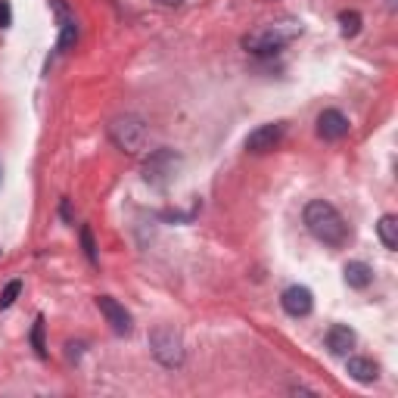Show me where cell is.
Masks as SVG:
<instances>
[{
	"mask_svg": "<svg viewBox=\"0 0 398 398\" xmlns=\"http://www.w3.org/2000/svg\"><path fill=\"white\" fill-rule=\"evenodd\" d=\"M60 215H62V221H72V209H69V203L60 206Z\"/></svg>",
	"mask_w": 398,
	"mask_h": 398,
	"instance_id": "cell-20",
	"label": "cell"
},
{
	"mask_svg": "<svg viewBox=\"0 0 398 398\" xmlns=\"http://www.w3.org/2000/svg\"><path fill=\"white\" fill-rule=\"evenodd\" d=\"M13 22V13H10V3L7 0H0V28H10Z\"/></svg>",
	"mask_w": 398,
	"mask_h": 398,
	"instance_id": "cell-19",
	"label": "cell"
},
{
	"mask_svg": "<svg viewBox=\"0 0 398 398\" xmlns=\"http://www.w3.org/2000/svg\"><path fill=\"white\" fill-rule=\"evenodd\" d=\"M156 3H162V7H181V3H187V0H156Z\"/></svg>",
	"mask_w": 398,
	"mask_h": 398,
	"instance_id": "cell-21",
	"label": "cell"
},
{
	"mask_svg": "<svg viewBox=\"0 0 398 398\" xmlns=\"http://www.w3.org/2000/svg\"><path fill=\"white\" fill-rule=\"evenodd\" d=\"M345 371H349V377L351 380H358V383H373V380L380 377V367L373 364L371 358H349V364H345Z\"/></svg>",
	"mask_w": 398,
	"mask_h": 398,
	"instance_id": "cell-13",
	"label": "cell"
},
{
	"mask_svg": "<svg viewBox=\"0 0 398 398\" xmlns=\"http://www.w3.org/2000/svg\"><path fill=\"white\" fill-rule=\"evenodd\" d=\"M50 7H53L56 25H60V44H56V47L60 50L75 47V41H78V25H75V16L69 13L66 0H50Z\"/></svg>",
	"mask_w": 398,
	"mask_h": 398,
	"instance_id": "cell-9",
	"label": "cell"
},
{
	"mask_svg": "<svg viewBox=\"0 0 398 398\" xmlns=\"http://www.w3.org/2000/svg\"><path fill=\"white\" fill-rule=\"evenodd\" d=\"M97 308H100V314L106 317V324L112 327V333H119V336H128L131 327H134V321H131V311L125 308L119 299H112V296H97Z\"/></svg>",
	"mask_w": 398,
	"mask_h": 398,
	"instance_id": "cell-6",
	"label": "cell"
},
{
	"mask_svg": "<svg viewBox=\"0 0 398 398\" xmlns=\"http://www.w3.org/2000/svg\"><path fill=\"white\" fill-rule=\"evenodd\" d=\"M82 246H84V256H88L90 264H97V243H94V230L88 224H82Z\"/></svg>",
	"mask_w": 398,
	"mask_h": 398,
	"instance_id": "cell-18",
	"label": "cell"
},
{
	"mask_svg": "<svg viewBox=\"0 0 398 398\" xmlns=\"http://www.w3.org/2000/svg\"><path fill=\"white\" fill-rule=\"evenodd\" d=\"M22 293V280H10L7 286H3V293H0V308H10V305L19 299Z\"/></svg>",
	"mask_w": 398,
	"mask_h": 398,
	"instance_id": "cell-17",
	"label": "cell"
},
{
	"mask_svg": "<svg viewBox=\"0 0 398 398\" xmlns=\"http://www.w3.org/2000/svg\"><path fill=\"white\" fill-rule=\"evenodd\" d=\"M361 13L358 10H343L339 13V25H343V38H355L358 32H361Z\"/></svg>",
	"mask_w": 398,
	"mask_h": 398,
	"instance_id": "cell-15",
	"label": "cell"
},
{
	"mask_svg": "<svg viewBox=\"0 0 398 398\" xmlns=\"http://www.w3.org/2000/svg\"><path fill=\"white\" fill-rule=\"evenodd\" d=\"M327 349H330V355H349L355 349V330L345 324H333L327 330Z\"/></svg>",
	"mask_w": 398,
	"mask_h": 398,
	"instance_id": "cell-11",
	"label": "cell"
},
{
	"mask_svg": "<svg viewBox=\"0 0 398 398\" xmlns=\"http://www.w3.org/2000/svg\"><path fill=\"white\" fill-rule=\"evenodd\" d=\"M280 137H284V125H280V122L258 125V128L246 137V149H249V153H256V156L271 153V149L280 143Z\"/></svg>",
	"mask_w": 398,
	"mask_h": 398,
	"instance_id": "cell-8",
	"label": "cell"
},
{
	"mask_svg": "<svg viewBox=\"0 0 398 398\" xmlns=\"http://www.w3.org/2000/svg\"><path fill=\"white\" fill-rule=\"evenodd\" d=\"M305 227L314 240H321L324 246H333V249L345 246V240H349V224L339 215L336 206L327 203V199H311L305 206Z\"/></svg>",
	"mask_w": 398,
	"mask_h": 398,
	"instance_id": "cell-1",
	"label": "cell"
},
{
	"mask_svg": "<svg viewBox=\"0 0 398 398\" xmlns=\"http://www.w3.org/2000/svg\"><path fill=\"white\" fill-rule=\"evenodd\" d=\"M109 137L119 149H125L128 156H137L147 149L149 143V128L140 115H119L112 125H109Z\"/></svg>",
	"mask_w": 398,
	"mask_h": 398,
	"instance_id": "cell-3",
	"label": "cell"
},
{
	"mask_svg": "<svg viewBox=\"0 0 398 398\" xmlns=\"http://www.w3.org/2000/svg\"><path fill=\"white\" fill-rule=\"evenodd\" d=\"M377 234L383 240L386 249H398V218L395 215H383L377 224Z\"/></svg>",
	"mask_w": 398,
	"mask_h": 398,
	"instance_id": "cell-14",
	"label": "cell"
},
{
	"mask_svg": "<svg viewBox=\"0 0 398 398\" xmlns=\"http://www.w3.org/2000/svg\"><path fill=\"white\" fill-rule=\"evenodd\" d=\"M280 305H284V311L290 317H308L311 308H314V296H311L308 286L293 284V286H286V290H284V296H280Z\"/></svg>",
	"mask_w": 398,
	"mask_h": 398,
	"instance_id": "cell-7",
	"label": "cell"
},
{
	"mask_svg": "<svg viewBox=\"0 0 398 398\" xmlns=\"http://www.w3.org/2000/svg\"><path fill=\"white\" fill-rule=\"evenodd\" d=\"M149 351L162 367H181L184 364V339L175 327L159 324L149 330Z\"/></svg>",
	"mask_w": 398,
	"mask_h": 398,
	"instance_id": "cell-4",
	"label": "cell"
},
{
	"mask_svg": "<svg viewBox=\"0 0 398 398\" xmlns=\"http://www.w3.org/2000/svg\"><path fill=\"white\" fill-rule=\"evenodd\" d=\"M343 274H345V284H349L351 290H367V286L373 284V268L367 262H349Z\"/></svg>",
	"mask_w": 398,
	"mask_h": 398,
	"instance_id": "cell-12",
	"label": "cell"
},
{
	"mask_svg": "<svg viewBox=\"0 0 398 398\" xmlns=\"http://www.w3.org/2000/svg\"><path fill=\"white\" fill-rule=\"evenodd\" d=\"M44 317L38 314L34 317V327H32V345H34V351H38V358H47V339H44Z\"/></svg>",
	"mask_w": 398,
	"mask_h": 398,
	"instance_id": "cell-16",
	"label": "cell"
},
{
	"mask_svg": "<svg viewBox=\"0 0 398 398\" xmlns=\"http://www.w3.org/2000/svg\"><path fill=\"white\" fill-rule=\"evenodd\" d=\"M317 134L324 140H343L349 134V119H345L339 109H324L317 115Z\"/></svg>",
	"mask_w": 398,
	"mask_h": 398,
	"instance_id": "cell-10",
	"label": "cell"
},
{
	"mask_svg": "<svg viewBox=\"0 0 398 398\" xmlns=\"http://www.w3.org/2000/svg\"><path fill=\"white\" fill-rule=\"evenodd\" d=\"M177 165H181V156H177L175 149H156V153H149L147 165H143V177H147V184H153V187H165V184L175 177Z\"/></svg>",
	"mask_w": 398,
	"mask_h": 398,
	"instance_id": "cell-5",
	"label": "cell"
},
{
	"mask_svg": "<svg viewBox=\"0 0 398 398\" xmlns=\"http://www.w3.org/2000/svg\"><path fill=\"white\" fill-rule=\"evenodd\" d=\"M299 34H302V25H299L296 19H277V22H268V25L246 34L243 47L249 50L252 56H274L290 41H296Z\"/></svg>",
	"mask_w": 398,
	"mask_h": 398,
	"instance_id": "cell-2",
	"label": "cell"
}]
</instances>
